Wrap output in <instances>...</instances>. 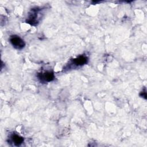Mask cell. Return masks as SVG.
Here are the masks:
<instances>
[{"instance_id": "6da1fadb", "label": "cell", "mask_w": 147, "mask_h": 147, "mask_svg": "<svg viewBox=\"0 0 147 147\" xmlns=\"http://www.w3.org/2000/svg\"><path fill=\"white\" fill-rule=\"evenodd\" d=\"M10 42L16 49H22L25 45V43L24 41L19 36L16 35L11 36L10 37Z\"/></svg>"}, {"instance_id": "7a4b0ae2", "label": "cell", "mask_w": 147, "mask_h": 147, "mask_svg": "<svg viewBox=\"0 0 147 147\" xmlns=\"http://www.w3.org/2000/svg\"><path fill=\"white\" fill-rule=\"evenodd\" d=\"M40 9L36 7L34 9H33L31 11V12L29 13L28 18H27L26 22L28 24H30L31 25H36L38 21L37 20V17H38V13Z\"/></svg>"}, {"instance_id": "3957f363", "label": "cell", "mask_w": 147, "mask_h": 147, "mask_svg": "<svg viewBox=\"0 0 147 147\" xmlns=\"http://www.w3.org/2000/svg\"><path fill=\"white\" fill-rule=\"evenodd\" d=\"M37 77L42 82H49L55 79L54 74L51 71H46L38 73Z\"/></svg>"}, {"instance_id": "277c9868", "label": "cell", "mask_w": 147, "mask_h": 147, "mask_svg": "<svg viewBox=\"0 0 147 147\" xmlns=\"http://www.w3.org/2000/svg\"><path fill=\"white\" fill-rule=\"evenodd\" d=\"M88 62V57L84 55H81L76 59H73L71 61V64L70 65H73L76 67L81 66Z\"/></svg>"}, {"instance_id": "5b68a950", "label": "cell", "mask_w": 147, "mask_h": 147, "mask_svg": "<svg viewBox=\"0 0 147 147\" xmlns=\"http://www.w3.org/2000/svg\"><path fill=\"white\" fill-rule=\"evenodd\" d=\"M10 138L11 141L14 144L15 146H20L24 141V138L16 134H13L10 136Z\"/></svg>"}, {"instance_id": "8992f818", "label": "cell", "mask_w": 147, "mask_h": 147, "mask_svg": "<svg viewBox=\"0 0 147 147\" xmlns=\"http://www.w3.org/2000/svg\"><path fill=\"white\" fill-rule=\"evenodd\" d=\"M141 94H142V95H141V94L140 95L142 97H144V98H145V99H146V92H145V91H142Z\"/></svg>"}]
</instances>
